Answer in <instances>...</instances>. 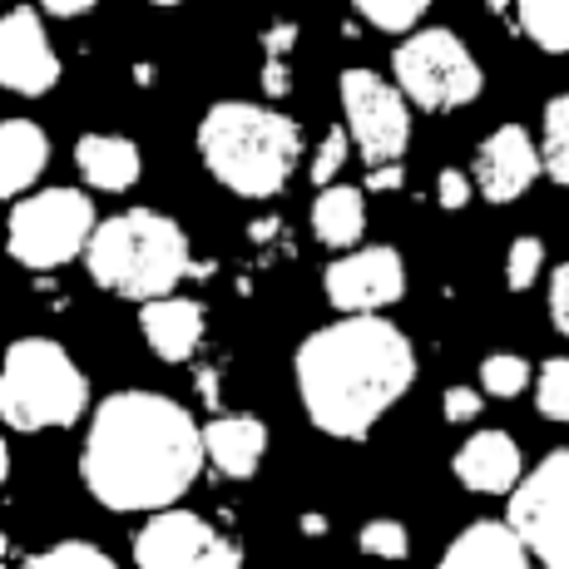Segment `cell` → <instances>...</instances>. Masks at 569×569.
<instances>
[{
    "instance_id": "6da1fadb",
    "label": "cell",
    "mask_w": 569,
    "mask_h": 569,
    "mask_svg": "<svg viewBox=\"0 0 569 569\" xmlns=\"http://www.w3.org/2000/svg\"><path fill=\"white\" fill-rule=\"evenodd\" d=\"M203 431L159 391H114L94 407L80 476L104 510H163L199 480Z\"/></svg>"
},
{
    "instance_id": "7a4b0ae2",
    "label": "cell",
    "mask_w": 569,
    "mask_h": 569,
    "mask_svg": "<svg viewBox=\"0 0 569 569\" xmlns=\"http://www.w3.org/2000/svg\"><path fill=\"white\" fill-rule=\"evenodd\" d=\"M411 381L416 352L407 332L371 312H352L298 347V391L308 421L342 441H367V431L387 407H397Z\"/></svg>"
},
{
    "instance_id": "3957f363",
    "label": "cell",
    "mask_w": 569,
    "mask_h": 569,
    "mask_svg": "<svg viewBox=\"0 0 569 569\" xmlns=\"http://www.w3.org/2000/svg\"><path fill=\"white\" fill-rule=\"evenodd\" d=\"M84 262L104 292L129 302L173 298L169 288H179L183 278H213V262L189 258L183 228L163 213H149V208H129V213L94 228Z\"/></svg>"
},
{
    "instance_id": "277c9868",
    "label": "cell",
    "mask_w": 569,
    "mask_h": 569,
    "mask_svg": "<svg viewBox=\"0 0 569 569\" xmlns=\"http://www.w3.org/2000/svg\"><path fill=\"white\" fill-rule=\"evenodd\" d=\"M199 154L223 189L272 199L302 159V129L262 104H213L199 124Z\"/></svg>"
},
{
    "instance_id": "5b68a950",
    "label": "cell",
    "mask_w": 569,
    "mask_h": 569,
    "mask_svg": "<svg viewBox=\"0 0 569 569\" xmlns=\"http://www.w3.org/2000/svg\"><path fill=\"white\" fill-rule=\"evenodd\" d=\"M84 407H90V387L60 342H46V337L10 342L6 371H0V416L10 431L74 426Z\"/></svg>"
},
{
    "instance_id": "8992f818",
    "label": "cell",
    "mask_w": 569,
    "mask_h": 569,
    "mask_svg": "<svg viewBox=\"0 0 569 569\" xmlns=\"http://www.w3.org/2000/svg\"><path fill=\"white\" fill-rule=\"evenodd\" d=\"M391 70L397 84L407 90V100L426 114H441V109H461L480 94V70L466 54V46L451 30H421L407 46L391 50Z\"/></svg>"
},
{
    "instance_id": "52a82bcc",
    "label": "cell",
    "mask_w": 569,
    "mask_h": 569,
    "mask_svg": "<svg viewBox=\"0 0 569 569\" xmlns=\"http://www.w3.org/2000/svg\"><path fill=\"white\" fill-rule=\"evenodd\" d=\"M94 238V203L80 189H50L10 208V258L26 268H60Z\"/></svg>"
},
{
    "instance_id": "ba28073f",
    "label": "cell",
    "mask_w": 569,
    "mask_h": 569,
    "mask_svg": "<svg viewBox=\"0 0 569 569\" xmlns=\"http://www.w3.org/2000/svg\"><path fill=\"white\" fill-rule=\"evenodd\" d=\"M510 530L550 569H569V456L550 451L510 496Z\"/></svg>"
},
{
    "instance_id": "9c48e42d",
    "label": "cell",
    "mask_w": 569,
    "mask_h": 569,
    "mask_svg": "<svg viewBox=\"0 0 569 569\" xmlns=\"http://www.w3.org/2000/svg\"><path fill=\"white\" fill-rule=\"evenodd\" d=\"M134 565L139 569H238L243 565V545L213 535V525H203L199 516H189V510L163 506L159 516L139 530Z\"/></svg>"
},
{
    "instance_id": "30bf717a",
    "label": "cell",
    "mask_w": 569,
    "mask_h": 569,
    "mask_svg": "<svg viewBox=\"0 0 569 569\" xmlns=\"http://www.w3.org/2000/svg\"><path fill=\"white\" fill-rule=\"evenodd\" d=\"M342 109L347 129H352L357 149L367 163H397L411 144V114L401 90H391L387 80H377L371 70H347L342 74Z\"/></svg>"
},
{
    "instance_id": "8fae6325",
    "label": "cell",
    "mask_w": 569,
    "mask_h": 569,
    "mask_svg": "<svg viewBox=\"0 0 569 569\" xmlns=\"http://www.w3.org/2000/svg\"><path fill=\"white\" fill-rule=\"evenodd\" d=\"M327 302L342 312H377L391 308V302L407 292V268H401L397 248H367V253L337 258L332 268L322 272Z\"/></svg>"
},
{
    "instance_id": "7c38bea8",
    "label": "cell",
    "mask_w": 569,
    "mask_h": 569,
    "mask_svg": "<svg viewBox=\"0 0 569 569\" xmlns=\"http://www.w3.org/2000/svg\"><path fill=\"white\" fill-rule=\"evenodd\" d=\"M60 80V60H54L40 16L30 6H16L0 20V84L16 94H46Z\"/></svg>"
},
{
    "instance_id": "4fadbf2b",
    "label": "cell",
    "mask_w": 569,
    "mask_h": 569,
    "mask_svg": "<svg viewBox=\"0 0 569 569\" xmlns=\"http://www.w3.org/2000/svg\"><path fill=\"white\" fill-rule=\"evenodd\" d=\"M535 179H540V154H535L530 134L520 124H500L476 154V189L486 193V203H510Z\"/></svg>"
},
{
    "instance_id": "5bb4252c",
    "label": "cell",
    "mask_w": 569,
    "mask_h": 569,
    "mask_svg": "<svg viewBox=\"0 0 569 569\" xmlns=\"http://www.w3.org/2000/svg\"><path fill=\"white\" fill-rule=\"evenodd\" d=\"M451 470L466 490H476V496H506V490L520 480V451L506 431H480L456 451Z\"/></svg>"
},
{
    "instance_id": "9a60e30c",
    "label": "cell",
    "mask_w": 569,
    "mask_h": 569,
    "mask_svg": "<svg viewBox=\"0 0 569 569\" xmlns=\"http://www.w3.org/2000/svg\"><path fill=\"white\" fill-rule=\"evenodd\" d=\"M203 451L228 480H248L258 476L262 451H268V426L258 416H218L203 426Z\"/></svg>"
},
{
    "instance_id": "2e32d148",
    "label": "cell",
    "mask_w": 569,
    "mask_h": 569,
    "mask_svg": "<svg viewBox=\"0 0 569 569\" xmlns=\"http://www.w3.org/2000/svg\"><path fill=\"white\" fill-rule=\"evenodd\" d=\"M139 327H144L154 357H163V362H189L193 347L203 342V308L189 298H154L139 308Z\"/></svg>"
},
{
    "instance_id": "e0dca14e",
    "label": "cell",
    "mask_w": 569,
    "mask_h": 569,
    "mask_svg": "<svg viewBox=\"0 0 569 569\" xmlns=\"http://www.w3.org/2000/svg\"><path fill=\"white\" fill-rule=\"evenodd\" d=\"M46 159H50L46 129L30 124V119H6V124H0V199L26 193L30 183L40 179Z\"/></svg>"
},
{
    "instance_id": "ac0fdd59",
    "label": "cell",
    "mask_w": 569,
    "mask_h": 569,
    "mask_svg": "<svg viewBox=\"0 0 569 569\" xmlns=\"http://www.w3.org/2000/svg\"><path fill=\"white\" fill-rule=\"evenodd\" d=\"M446 569H525V545L510 525L476 520L451 550L441 555Z\"/></svg>"
},
{
    "instance_id": "d6986e66",
    "label": "cell",
    "mask_w": 569,
    "mask_h": 569,
    "mask_svg": "<svg viewBox=\"0 0 569 569\" xmlns=\"http://www.w3.org/2000/svg\"><path fill=\"white\" fill-rule=\"evenodd\" d=\"M74 169L84 173L90 189L119 193L139 179V149L114 134H84L80 144H74Z\"/></svg>"
},
{
    "instance_id": "ffe728a7",
    "label": "cell",
    "mask_w": 569,
    "mask_h": 569,
    "mask_svg": "<svg viewBox=\"0 0 569 569\" xmlns=\"http://www.w3.org/2000/svg\"><path fill=\"white\" fill-rule=\"evenodd\" d=\"M312 233L327 248H352L362 238V193L357 189H322L312 203Z\"/></svg>"
},
{
    "instance_id": "44dd1931",
    "label": "cell",
    "mask_w": 569,
    "mask_h": 569,
    "mask_svg": "<svg viewBox=\"0 0 569 569\" xmlns=\"http://www.w3.org/2000/svg\"><path fill=\"white\" fill-rule=\"evenodd\" d=\"M520 30L545 54H565L569 50V6L565 0H525L520 6Z\"/></svg>"
},
{
    "instance_id": "7402d4cb",
    "label": "cell",
    "mask_w": 569,
    "mask_h": 569,
    "mask_svg": "<svg viewBox=\"0 0 569 569\" xmlns=\"http://www.w3.org/2000/svg\"><path fill=\"white\" fill-rule=\"evenodd\" d=\"M540 154V173H550L555 183H569V100L545 104V149H535Z\"/></svg>"
},
{
    "instance_id": "603a6c76",
    "label": "cell",
    "mask_w": 569,
    "mask_h": 569,
    "mask_svg": "<svg viewBox=\"0 0 569 569\" xmlns=\"http://www.w3.org/2000/svg\"><path fill=\"white\" fill-rule=\"evenodd\" d=\"M535 407H540L545 421H569V362H565V357H555V362L540 367Z\"/></svg>"
},
{
    "instance_id": "cb8c5ba5",
    "label": "cell",
    "mask_w": 569,
    "mask_h": 569,
    "mask_svg": "<svg viewBox=\"0 0 569 569\" xmlns=\"http://www.w3.org/2000/svg\"><path fill=\"white\" fill-rule=\"evenodd\" d=\"M26 565L30 569H114V560H109L104 550H94L90 540H64L46 555H30Z\"/></svg>"
},
{
    "instance_id": "d4e9b609",
    "label": "cell",
    "mask_w": 569,
    "mask_h": 569,
    "mask_svg": "<svg viewBox=\"0 0 569 569\" xmlns=\"http://www.w3.org/2000/svg\"><path fill=\"white\" fill-rule=\"evenodd\" d=\"M352 10H362V16L377 30H391V36H401V30H411L431 6H426V0H357Z\"/></svg>"
},
{
    "instance_id": "484cf974",
    "label": "cell",
    "mask_w": 569,
    "mask_h": 569,
    "mask_svg": "<svg viewBox=\"0 0 569 569\" xmlns=\"http://www.w3.org/2000/svg\"><path fill=\"white\" fill-rule=\"evenodd\" d=\"M525 377H530V367L510 352H496L480 362V381H486L490 397H516V391H525Z\"/></svg>"
},
{
    "instance_id": "4316f807",
    "label": "cell",
    "mask_w": 569,
    "mask_h": 569,
    "mask_svg": "<svg viewBox=\"0 0 569 569\" xmlns=\"http://www.w3.org/2000/svg\"><path fill=\"white\" fill-rule=\"evenodd\" d=\"M362 550H367V555H381V560H407V555H411L407 525H397V520H371L367 530H362Z\"/></svg>"
},
{
    "instance_id": "83f0119b",
    "label": "cell",
    "mask_w": 569,
    "mask_h": 569,
    "mask_svg": "<svg viewBox=\"0 0 569 569\" xmlns=\"http://www.w3.org/2000/svg\"><path fill=\"white\" fill-rule=\"evenodd\" d=\"M545 262V243L540 238H516V248H510V262H506V282L510 292H525L535 282V272H540Z\"/></svg>"
},
{
    "instance_id": "f1b7e54d",
    "label": "cell",
    "mask_w": 569,
    "mask_h": 569,
    "mask_svg": "<svg viewBox=\"0 0 569 569\" xmlns=\"http://www.w3.org/2000/svg\"><path fill=\"white\" fill-rule=\"evenodd\" d=\"M342 163H347V129H327L322 149H317V159H312V179L327 189V183L342 173Z\"/></svg>"
},
{
    "instance_id": "f546056e",
    "label": "cell",
    "mask_w": 569,
    "mask_h": 569,
    "mask_svg": "<svg viewBox=\"0 0 569 569\" xmlns=\"http://www.w3.org/2000/svg\"><path fill=\"white\" fill-rule=\"evenodd\" d=\"M550 327L555 332H569V262L550 272Z\"/></svg>"
},
{
    "instance_id": "4dcf8cb0",
    "label": "cell",
    "mask_w": 569,
    "mask_h": 569,
    "mask_svg": "<svg viewBox=\"0 0 569 569\" xmlns=\"http://www.w3.org/2000/svg\"><path fill=\"white\" fill-rule=\"evenodd\" d=\"M441 411H446V421H476V416H480V391L451 387L441 397Z\"/></svg>"
},
{
    "instance_id": "1f68e13d",
    "label": "cell",
    "mask_w": 569,
    "mask_h": 569,
    "mask_svg": "<svg viewBox=\"0 0 569 569\" xmlns=\"http://www.w3.org/2000/svg\"><path fill=\"white\" fill-rule=\"evenodd\" d=\"M436 199H441V208H466L470 203V183H466V173H456V169H446L441 173V183H436Z\"/></svg>"
},
{
    "instance_id": "d6a6232c",
    "label": "cell",
    "mask_w": 569,
    "mask_h": 569,
    "mask_svg": "<svg viewBox=\"0 0 569 569\" xmlns=\"http://www.w3.org/2000/svg\"><path fill=\"white\" fill-rule=\"evenodd\" d=\"M292 46H298V26H292V20H282V26H272L268 36H262V50H268V60H282Z\"/></svg>"
},
{
    "instance_id": "836d02e7",
    "label": "cell",
    "mask_w": 569,
    "mask_h": 569,
    "mask_svg": "<svg viewBox=\"0 0 569 569\" xmlns=\"http://www.w3.org/2000/svg\"><path fill=\"white\" fill-rule=\"evenodd\" d=\"M401 179H407V169H397V163H381V169L367 173V193H391V189H401Z\"/></svg>"
},
{
    "instance_id": "e575fe53",
    "label": "cell",
    "mask_w": 569,
    "mask_h": 569,
    "mask_svg": "<svg viewBox=\"0 0 569 569\" xmlns=\"http://www.w3.org/2000/svg\"><path fill=\"white\" fill-rule=\"evenodd\" d=\"M288 64H282V60H268V64H262V90H268L272 94V100H282V94H288Z\"/></svg>"
},
{
    "instance_id": "d590c367",
    "label": "cell",
    "mask_w": 569,
    "mask_h": 569,
    "mask_svg": "<svg viewBox=\"0 0 569 569\" xmlns=\"http://www.w3.org/2000/svg\"><path fill=\"white\" fill-rule=\"evenodd\" d=\"M50 16L54 20H74V16H90V10H94V0H50Z\"/></svg>"
},
{
    "instance_id": "8d00e7d4",
    "label": "cell",
    "mask_w": 569,
    "mask_h": 569,
    "mask_svg": "<svg viewBox=\"0 0 569 569\" xmlns=\"http://www.w3.org/2000/svg\"><path fill=\"white\" fill-rule=\"evenodd\" d=\"M199 391H203L208 407H218V367H203L199 371Z\"/></svg>"
},
{
    "instance_id": "74e56055",
    "label": "cell",
    "mask_w": 569,
    "mask_h": 569,
    "mask_svg": "<svg viewBox=\"0 0 569 569\" xmlns=\"http://www.w3.org/2000/svg\"><path fill=\"white\" fill-rule=\"evenodd\" d=\"M248 238H253V243H268V238H278V218H258V223L248 228Z\"/></svg>"
},
{
    "instance_id": "f35d334b",
    "label": "cell",
    "mask_w": 569,
    "mask_h": 569,
    "mask_svg": "<svg viewBox=\"0 0 569 569\" xmlns=\"http://www.w3.org/2000/svg\"><path fill=\"white\" fill-rule=\"evenodd\" d=\"M327 530V520L317 516V510H308V516H302V535H322Z\"/></svg>"
},
{
    "instance_id": "ab89813d",
    "label": "cell",
    "mask_w": 569,
    "mask_h": 569,
    "mask_svg": "<svg viewBox=\"0 0 569 569\" xmlns=\"http://www.w3.org/2000/svg\"><path fill=\"white\" fill-rule=\"evenodd\" d=\"M134 80L139 84H154V64H134Z\"/></svg>"
}]
</instances>
